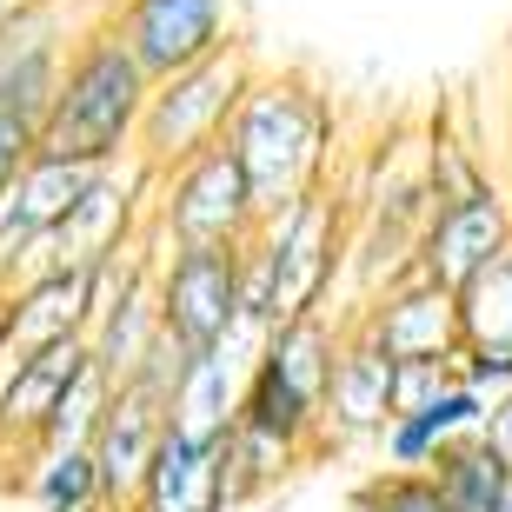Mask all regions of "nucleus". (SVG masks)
<instances>
[{
	"label": "nucleus",
	"mask_w": 512,
	"mask_h": 512,
	"mask_svg": "<svg viewBox=\"0 0 512 512\" xmlns=\"http://www.w3.org/2000/svg\"><path fill=\"white\" fill-rule=\"evenodd\" d=\"M147 87L153 74L127 54V40L107 27V14L67 47V67L54 80V100L40 114V147L107 167L127 160L140 140V114H147Z\"/></svg>",
	"instance_id": "2"
},
{
	"label": "nucleus",
	"mask_w": 512,
	"mask_h": 512,
	"mask_svg": "<svg viewBox=\"0 0 512 512\" xmlns=\"http://www.w3.org/2000/svg\"><path fill=\"white\" fill-rule=\"evenodd\" d=\"M133 512H233L227 506V466H220V433H187V426L167 419Z\"/></svg>",
	"instance_id": "13"
},
{
	"label": "nucleus",
	"mask_w": 512,
	"mask_h": 512,
	"mask_svg": "<svg viewBox=\"0 0 512 512\" xmlns=\"http://www.w3.org/2000/svg\"><path fill=\"white\" fill-rule=\"evenodd\" d=\"M153 293H160V326L180 346L207 353L240 320V247H160L153 253Z\"/></svg>",
	"instance_id": "7"
},
{
	"label": "nucleus",
	"mask_w": 512,
	"mask_h": 512,
	"mask_svg": "<svg viewBox=\"0 0 512 512\" xmlns=\"http://www.w3.org/2000/svg\"><path fill=\"white\" fill-rule=\"evenodd\" d=\"M87 333V266H47L34 280L7 286V340L54 346Z\"/></svg>",
	"instance_id": "14"
},
{
	"label": "nucleus",
	"mask_w": 512,
	"mask_h": 512,
	"mask_svg": "<svg viewBox=\"0 0 512 512\" xmlns=\"http://www.w3.org/2000/svg\"><path fill=\"white\" fill-rule=\"evenodd\" d=\"M353 499L373 506V512H453L446 493H439V479L426 473V466H380Z\"/></svg>",
	"instance_id": "23"
},
{
	"label": "nucleus",
	"mask_w": 512,
	"mask_h": 512,
	"mask_svg": "<svg viewBox=\"0 0 512 512\" xmlns=\"http://www.w3.org/2000/svg\"><path fill=\"white\" fill-rule=\"evenodd\" d=\"M0 353H7V286H0Z\"/></svg>",
	"instance_id": "30"
},
{
	"label": "nucleus",
	"mask_w": 512,
	"mask_h": 512,
	"mask_svg": "<svg viewBox=\"0 0 512 512\" xmlns=\"http://www.w3.org/2000/svg\"><path fill=\"white\" fill-rule=\"evenodd\" d=\"M253 74H260V54H253L240 34H233L227 47H213V54L160 74L147 87V114H140L133 160H147V167L160 173V167H173V160H187V153L213 147V140L227 133L240 94L253 87Z\"/></svg>",
	"instance_id": "4"
},
{
	"label": "nucleus",
	"mask_w": 512,
	"mask_h": 512,
	"mask_svg": "<svg viewBox=\"0 0 512 512\" xmlns=\"http://www.w3.org/2000/svg\"><path fill=\"white\" fill-rule=\"evenodd\" d=\"M14 493L34 512H100V466L94 446H27Z\"/></svg>",
	"instance_id": "16"
},
{
	"label": "nucleus",
	"mask_w": 512,
	"mask_h": 512,
	"mask_svg": "<svg viewBox=\"0 0 512 512\" xmlns=\"http://www.w3.org/2000/svg\"><path fill=\"white\" fill-rule=\"evenodd\" d=\"M240 386H247V360H233L227 346H207L187 360V380L173 393L167 419L187 433H227L233 413H240Z\"/></svg>",
	"instance_id": "18"
},
{
	"label": "nucleus",
	"mask_w": 512,
	"mask_h": 512,
	"mask_svg": "<svg viewBox=\"0 0 512 512\" xmlns=\"http://www.w3.org/2000/svg\"><path fill=\"white\" fill-rule=\"evenodd\" d=\"M14 7H20V0H0V20H7V14H14Z\"/></svg>",
	"instance_id": "32"
},
{
	"label": "nucleus",
	"mask_w": 512,
	"mask_h": 512,
	"mask_svg": "<svg viewBox=\"0 0 512 512\" xmlns=\"http://www.w3.org/2000/svg\"><path fill=\"white\" fill-rule=\"evenodd\" d=\"M220 466H227V506L247 512V506H260L266 493H280L286 479L306 466V453L293 446V439L266 433V426H253V419L233 413V426L220 433Z\"/></svg>",
	"instance_id": "15"
},
{
	"label": "nucleus",
	"mask_w": 512,
	"mask_h": 512,
	"mask_svg": "<svg viewBox=\"0 0 512 512\" xmlns=\"http://www.w3.org/2000/svg\"><path fill=\"white\" fill-rule=\"evenodd\" d=\"M167 326H160V293H153V273L140 286H127L94 326H87V346H94V360L107 366V380H127L133 366L147 360V346L160 340Z\"/></svg>",
	"instance_id": "19"
},
{
	"label": "nucleus",
	"mask_w": 512,
	"mask_h": 512,
	"mask_svg": "<svg viewBox=\"0 0 512 512\" xmlns=\"http://www.w3.org/2000/svg\"><path fill=\"white\" fill-rule=\"evenodd\" d=\"M453 380H459L453 353H406V360H393V413H419Z\"/></svg>",
	"instance_id": "24"
},
{
	"label": "nucleus",
	"mask_w": 512,
	"mask_h": 512,
	"mask_svg": "<svg viewBox=\"0 0 512 512\" xmlns=\"http://www.w3.org/2000/svg\"><path fill=\"white\" fill-rule=\"evenodd\" d=\"M147 227L160 247H240L260 227V200H253L240 153L227 140H213V147L160 167L153 173Z\"/></svg>",
	"instance_id": "5"
},
{
	"label": "nucleus",
	"mask_w": 512,
	"mask_h": 512,
	"mask_svg": "<svg viewBox=\"0 0 512 512\" xmlns=\"http://www.w3.org/2000/svg\"><path fill=\"white\" fill-rule=\"evenodd\" d=\"M240 167L253 180V200H260V220L273 207H286L293 193L333 180V140H340V114L326 100L320 80L293 74V67H260L253 87L240 94L227 133H220Z\"/></svg>",
	"instance_id": "1"
},
{
	"label": "nucleus",
	"mask_w": 512,
	"mask_h": 512,
	"mask_svg": "<svg viewBox=\"0 0 512 512\" xmlns=\"http://www.w3.org/2000/svg\"><path fill=\"white\" fill-rule=\"evenodd\" d=\"M107 399H114V380H107V366L87 360L74 380L60 386L54 413H47V426H40L34 446H87V439H94V426H100V413H107Z\"/></svg>",
	"instance_id": "21"
},
{
	"label": "nucleus",
	"mask_w": 512,
	"mask_h": 512,
	"mask_svg": "<svg viewBox=\"0 0 512 512\" xmlns=\"http://www.w3.org/2000/svg\"><path fill=\"white\" fill-rule=\"evenodd\" d=\"M160 433H167V399L147 393L140 380H114V399H107V413L87 439L100 466V512H133Z\"/></svg>",
	"instance_id": "11"
},
{
	"label": "nucleus",
	"mask_w": 512,
	"mask_h": 512,
	"mask_svg": "<svg viewBox=\"0 0 512 512\" xmlns=\"http://www.w3.org/2000/svg\"><path fill=\"white\" fill-rule=\"evenodd\" d=\"M260 233L273 247V260H280V320L333 300V286L346 273V247H353V213H346L333 180H320V187L293 193L286 207H273L260 220Z\"/></svg>",
	"instance_id": "6"
},
{
	"label": "nucleus",
	"mask_w": 512,
	"mask_h": 512,
	"mask_svg": "<svg viewBox=\"0 0 512 512\" xmlns=\"http://www.w3.org/2000/svg\"><path fill=\"white\" fill-rule=\"evenodd\" d=\"M386 419H393V353L366 340L360 326H340V353L326 373V453L380 439Z\"/></svg>",
	"instance_id": "12"
},
{
	"label": "nucleus",
	"mask_w": 512,
	"mask_h": 512,
	"mask_svg": "<svg viewBox=\"0 0 512 512\" xmlns=\"http://www.w3.org/2000/svg\"><path fill=\"white\" fill-rule=\"evenodd\" d=\"M459 320H466V340L512 346V240L459 286Z\"/></svg>",
	"instance_id": "20"
},
{
	"label": "nucleus",
	"mask_w": 512,
	"mask_h": 512,
	"mask_svg": "<svg viewBox=\"0 0 512 512\" xmlns=\"http://www.w3.org/2000/svg\"><path fill=\"white\" fill-rule=\"evenodd\" d=\"M107 27L153 80L233 40V0H107Z\"/></svg>",
	"instance_id": "10"
},
{
	"label": "nucleus",
	"mask_w": 512,
	"mask_h": 512,
	"mask_svg": "<svg viewBox=\"0 0 512 512\" xmlns=\"http://www.w3.org/2000/svg\"><path fill=\"white\" fill-rule=\"evenodd\" d=\"M479 433H486V439H493V446H499V453L512 459V393L486 406V426H479Z\"/></svg>",
	"instance_id": "29"
},
{
	"label": "nucleus",
	"mask_w": 512,
	"mask_h": 512,
	"mask_svg": "<svg viewBox=\"0 0 512 512\" xmlns=\"http://www.w3.org/2000/svg\"><path fill=\"white\" fill-rule=\"evenodd\" d=\"M512 240V187L506 180H479V187L453 193V200H433L426 220H419V240H413V266L439 286H466L479 266L493 260L499 247Z\"/></svg>",
	"instance_id": "8"
},
{
	"label": "nucleus",
	"mask_w": 512,
	"mask_h": 512,
	"mask_svg": "<svg viewBox=\"0 0 512 512\" xmlns=\"http://www.w3.org/2000/svg\"><path fill=\"white\" fill-rule=\"evenodd\" d=\"M499 180L512 187V60H506V87H499Z\"/></svg>",
	"instance_id": "28"
},
{
	"label": "nucleus",
	"mask_w": 512,
	"mask_h": 512,
	"mask_svg": "<svg viewBox=\"0 0 512 512\" xmlns=\"http://www.w3.org/2000/svg\"><path fill=\"white\" fill-rule=\"evenodd\" d=\"M479 180H486V167L466 153V140H433V160H426V187H433V200H453V193L479 187Z\"/></svg>",
	"instance_id": "26"
},
{
	"label": "nucleus",
	"mask_w": 512,
	"mask_h": 512,
	"mask_svg": "<svg viewBox=\"0 0 512 512\" xmlns=\"http://www.w3.org/2000/svg\"><path fill=\"white\" fill-rule=\"evenodd\" d=\"M426 473L439 479V493H446L453 512H493L499 499H506V486H512V459L499 453L486 433H459V439H446V446L433 453Z\"/></svg>",
	"instance_id": "17"
},
{
	"label": "nucleus",
	"mask_w": 512,
	"mask_h": 512,
	"mask_svg": "<svg viewBox=\"0 0 512 512\" xmlns=\"http://www.w3.org/2000/svg\"><path fill=\"white\" fill-rule=\"evenodd\" d=\"M493 512H512V486H506V499H499V506H493Z\"/></svg>",
	"instance_id": "31"
},
{
	"label": "nucleus",
	"mask_w": 512,
	"mask_h": 512,
	"mask_svg": "<svg viewBox=\"0 0 512 512\" xmlns=\"http://www.w3.org/2000/svg\"><path fill=\"white\" fill-rule=\"evenodd\" d=\"M340 326L346 313H326V306L286 313L253 353L247 386H240V419L293 439L306 459L326 453V373H333V353H340Z\"/></svg>",
	"instance_id": "3"
},
{
	"label": "nucleus",
	"mask_w": 512,
	"mask_h": 512,
	"mask_svg": "<svg viewBox=\"0 0 512 512\" xmlns=\"http://www.w3.org/2000/svg\"><path fill=\"white\" fill-rule=\"evenodd\" d=\"M453 366H459V380L473 386V393L486 399V406L512 393V346H493V340H459Z\"/></svg>",
	"instance_id": "25"
},
{
	"label": "nucleus",
	"mask_w": 512,
	"mask_h": 512,
	"mask_svg": "<svg viewBox=\"0 0 512 512\" xmlns=\"http://www.w3.org/2000/svg\"><path fill=\"white\" fill-rule=\"evenodd\" d=\"M240 320L266 326V333L280 326V260H273L260 227L240 240Z\"/></svg>",
	"instance_id": "22"
},
{
	"label": "nucleus",
	"mask_w": 512,
	"mask_h": 512,
	"mask_svg": "<svg viewBox=\"0 0 512 512\" xmlns=\"http://www.w3.org/2000/svg\"><path fill=\"white\" fill-rule=\"evenodd\" d=\"M346 326H360L366 340H380L393 360H406V353H459V340H466L459 293L426 280L413 260L399 266L386 286H373L366 300L346 306Z\"/></svg>",
	"instance_id": "9"
},
{
	"label": "nucleus",
	"mask_w": 512,
	"mask_h": 512,
	"mask_svg": "<svg viewBox=\"0 0 512 512\" xmlns=\"http://www.w3.org/2000/svg\"><path fill=\"white\" fill-rule=\"evenodd\" d=\"M40 147V127L34 120H20V114H0V187L20 173V160Z\"/></svg>",
	"instance_id": "27"
}]
</instances>
